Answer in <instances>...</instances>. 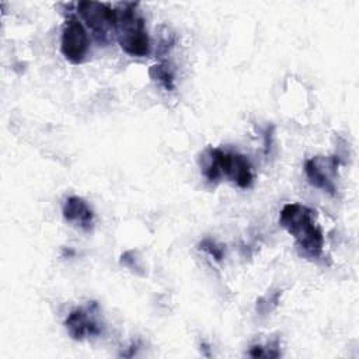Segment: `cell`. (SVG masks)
I'll use <instances>...</instances> for the list:
<instances>
[{
	"label": "cell",
	"instance_id": "1",
	"mask_svg": "<svg viewBox=\"0 0 359 359\" xmlns=\"http://www.w3.org/2000/svg\"><path fill=\"white\" fill-rule=\"evenodd\" d=\"M280 226L296 240L299 248L309 257L323 252L324 236L317 223V212L300 203H287L279 215Z\"/></svg>",
	"mask_w": 359,
	"mask_h": 359
},
{
	"label": "cell",
	"instance_id": "2",
	"mask_svg": "<svg viewBox=\"0 0 359 359\" xmlns=\"http://www.w3.org/2000/svg\"><path fill=\"white\" fill-rule=\"evenodd\" d=\"M137 3L119 4L116 10V38L125 53L144 57L150 53V39L143 17L137 13Z\"/></svg>",
	"mask_w": 359,
	"mask_h": 359
},
{
	"label": "cell",
	"instance_id": "3",
	"mask_svg": "<svg viewBox=\"0 0 359 359\" xmlns=\"http://www.w3.org/2000/svg\"><path fill=\"white\" fill-rule=\"evenodd\" d=\"M203 174L209 182H216L222 175H226L240 188H250L254 180L251 164L245 156L222 149H209V163Z\"/></svg>",
	"mask_w": 359,
	"mask_h": 359
},
{
	"label": "cell",
	"instance_id": "4",
	"mask_svg": "<svg viewBox=\"0 0 359 359\" xmlns=\"http://www.w3.org/2000/svg\"><path fill=\"white\" fill-rule=\"evenodd\" d=\"M77 13L100 42L107 43L116 32V10L109 4L83 0L77 3Z\"/></svg>",
	"mask_w": 359,
	"mask_h": 359
},
{
	"label": "cell",
	"instance_id": "5",
	"mask_svg": "<svg viewBox=\"0 0 359 359\" xmlns=\"http://www.w3.org/2000/svg\"><path fill=\"white\" fill-rule=\"evenodd\" d=\"M65 328L74 341L101 335L104 325L100 320V307L97 302H91L86 307L72 310L65 320Z\"/></svg>",
	"mask_w": 359,
	"mask_h": 359
},
{
	"label": "cell",
	"instance_id": "6",
	"mask_svg": "<svg viewBox=\"0 0 359 359\" xmlns=\"http://www.w3.org/2000/svg\"><path fill=\"white\" fill-rule=\"evenodd\" d=\"M88 35L83 22L74 15L67 17L60 35V52L65 59L73 65L81 63L88 52Z\"/></svg>",
	"mask_w": 359,
	"mask_h": 359
},
{
	"label": "cell",
	"instance_id": "7",
	"mask_svg": "<svg viewBox=\"0 0 359 359\" xmlns=\"http://www.w3.org/2000/svg\"><path fill=\"white\" fill-rule=\"evenodd\" d=\"M341 160L338 156H316L304 163V172L309 182L331 195L335 194V175Z\"/></svg>",
	"mask_w": 359,
	"mask_h": 359
},
{
	"label": "cell",
	"instance_id": "8",
	"mask_svg": "<svg viewBox=\"0 0 359 359\" xmlns=\"http://www.w3.org/2000/svg\"><path fill=\"white\" fill-rule=\"evenodd\" d=\"M62 215L66 222L90 231L94 224V212L90 205L80 196H69L62 209Z\"/></svg>",
	"mask_w": 359,
	"mask_h": 359
},
{
	"label": "cell",
	"instance_id": "9",
	"mask_svg": "<svg viewBox=\"0 0 359 359\" xmlns=\"http://www.w3.org/2000/svg\"><path fill=\"white\" fill-rule=\"evenodd\" d=\"M149 76L163 86L167 91H172L174 84V72L168 63H157L149 69Z\"/></svg>",
	"mask_w": 359,
	"mask_h": 359
},
{
	"label": "cell",
	"instance_id": "10",
	"mask_svg": "<svg viewBox=\"0 0 359 359\" xmlns=\"http://www.w3.org/2000/svg\"><path fill=\"white\" fill-rule=\"evenodd\" d=\"M282 296V290H275V292H271L262 297H259L257 300V313L261 314V316H265L268 313H271L279 303V299Z\"/></svg>",
	"mask_w": 359,
	"mask_h": 359
},
{
	"label": "cell",
	"instance_id": "11",
	"mask_svg": "<svg viewBox=\"0 0 359 359\" xmlns=\"http://www.w3.org/2000/svg\"><path fill=\"white\" fill-rule=\"evenodd\" d=\"M201 250L206 251L210 257H213L216 261H222L224 257V248L223 245H219L217 243H215L212 238H205L199 243Z\"/></svg>",
	"mask_w": 359,
	"mask_h": 359
},
{
	"label": "cell",
	"instance_id": "12",
	"mask_svg": "<svg viewBox=\"0 0 359 359\" xmlns=\"http://www.w3.org/2000/svg\"><path fill=\"white\" fill-rule=\"evenodd\" d=\"M248 355L251 358H265V346L262 345H252L248 351Z\"/></svg>",
	"mask_w": 359,
	"mask_h": 359
},
{
	"label": "cell",
	"instance_id": "13",
	"mask_svg": "<svg viewBox=\"0 0 359 359\" xmlns=\"http://www.w3.org/2000/svg\"><path fill=\"white\" fill-rule=\"evenodd\" d=\"M264 137H265V153L268 154L269 150H271V144H272V142H271V139H272V126L265 130Z\"/></svg>",
	"mask_w": 359,
	"mask_h": 359
},
{
	"label": "cell",
	"instance_id": "14",
	"mask_svg": "<svg viewBox=\"0 0 359 359\" xmlns=\"http://www.w3.org/2000/svg\"><path fill=\"white\" fill-rule=\"evenodd\" d=\"M201 351H203V355L205 356H210V352H209V346L206 344H201Z\"/></svg>",
	"mask_w": 359,
	"mask_h": 359
}]
</instances>
